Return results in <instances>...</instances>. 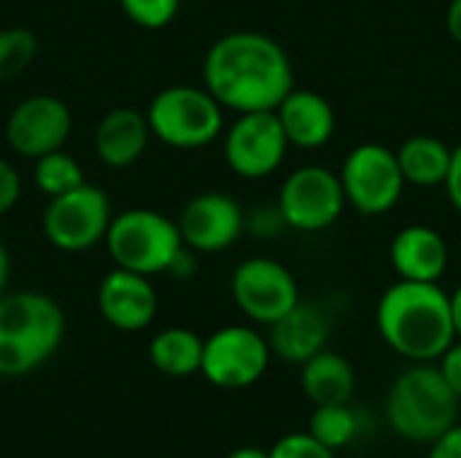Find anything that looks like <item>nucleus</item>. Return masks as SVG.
Segmentation results:
<instances>
[{
    "label": "nucleus",
    "mask_w": 461,
    "mask_h": 458,
    "mask_svg": "<svg viewBox=\"0 0 461 458\" xmlns=\"http://www.w3.org/2000/svg\"><path fill=\"white\" fill-rule=\"evenodd\" d=\"M205 89L230 111H276L294 89L292 59L265 32H227L203 59Z\"/></svg>",
    "instance_id": "nucleus-1"
},
{
    "label": "nucleus",
    "mask_w": 461,
    "mask_h": 458,
    "mask_svg": "<svg viewBox=\"0 0 461 458\" xmlns=\"http://www.w3.org/2000/svg\"><path fill=\"white\" fill-rule=\"evenodd\" d=\"M375 324L384 343L411 362H438L456 343L451 294L440 283L400 278L381 294Z\"/></svg>",
    "instance_id": "nucleus-2"
},
{
    "label": "nucleus",
    "mask_w": 461,
    "mask_h": 458,
    "mask_svg": "<svg viewBox=\"0 0 461 458\" xmlns=\"http://www.w3.org/2000/svg\"><path fill=\"white\" fill-rule=\"evenodd\" d=\"M65 340V310L41 292L0 294V375L19 378L46 364Z\"/></svg>",
    "instance_id": "nucleus-3"
},
{
    "label": "nucleus",
    "mask_w": 461,
    "mask_h": 458,
    "mask_svg": "<svg viewBox=\"0 0 461 458\" xmlns=\"http://www.w3.org/2000/svg\"><path fill=\"white\" fill-rule=\"evenodd\" d=\"M459 394L432 362H416V367L405 370L386 394L389 429L413 445L438 443L459 424Z\"/></svg>",
    "instance_id": "nucleus-4"
},
{
    "label": "nucleus",
    "mask_w": 461,
    "mask_h": 458,
    "mask_svg": "<svg viewBox=\"0 0 461 458\" xmlns=\"http://www.w3.org/2000/svg\"><path fill=\"white\" fill-rule=\"evenodd\" d=\"M105 248L116 267L151 278L167 273L170 262L184 248V238L178 224L165 213L132 208L111 219Z\"/></svg>",
    "instance_id": "nucleus-5"
},
{
    "label": "nucleus",
    "mask_w": 461,
    "mask_h": 458,
    "mask_svg": "<svg viewBox=\"0 0 461 458\" xmlns=\"http://www.w3.org/2000/svg\"><path fill=\"white\" fill-rule=\"evenodd\" d=\"M146 119L165 146L203 148L221 135L224 105L205 86L176 84L154 94Z\"/></svg>",
    "instance_id": "nucleus-6"
},
{
    "label": "nucleus",
    "mask_w": 461,
    "mask_h": 458,
    "mask_svg": "<svg viewBox=\"0 0 461 458\" xmlns=\"http://www.w3.org/2000/svg\"><path fill=\"white\" fill-rule=\"evenodd\" d=\"M346 202L362 216L389 213L405 192V175L397 151L381 143H362L348 151L340 167Z\"/></svg>",
    "instance_id": "nucleus-7"
},
{
    "label": "nucleus",
    "mask_w": 461,
    "mask_h": 458,
    "mask_svg": "<svg viewBox=\"0 0 461 458\" xmlns=\"http://www.w3.org/2000/svg\"><path fill=\"white\" fill-rule=\"evenodd\" d=\"M111 200L95 184H81L59 197H51L43 211V235L46 240L68 254L89 251L105 240L111 227Z\"/></svg>",
    "instance_id": "nucleus-8"
},
{
    "label": "nucleus",
    "mask_w": 461,
    "mask_h": 458,
    "mask_svg": "<svg viewBox=\"0 0 461 458\" xmlns=\"http://www.w3.org/2000/svg\"><path fill=\"white\" fill-rule=\"evenodd\" d=\"M276 202L286 219V227L297 232L330 229L348 205L340 173H332L321 165H305L289 173Z\"/></svg>",
    "instance_id": "nucleus-9"
},
{
    "label": "nucleus",
    "mask_w": 461,
    "mask_h": 458,
    "mask_svg": "<svg viewBox=\"0 0 461 458\" xmlns=\"http://www.w3.org/2000/svg\"><path fill=\"white\" fill-rule=\"evenodd\" d=\"M270 343L251 327H221L203 346L200 373L216 389L238 391L249 389L267 373Z\"/></svg>",
    "instance_id": "nucleus-10"
},
{
    "label": "nucleus",
    "mask_w": 461,
    "mask_h": 458,
    "mask_svg": "<svg viewBox=\"0 0 461 458\" xmlns=\"http://www.w3.org/2000/svg\"><path fill=\"white\" fill-rule=\"evenodd\" d=\"M232 300L254 324H276L300 302L292 270L270 256H251L232 273Z\"/></svg>",
    "instance_id": "nucleus-11"
},
{
    "label": "nucleus",
    "mask_w": 461,
    "mask_h": 458,
    "mask_svg": "<svg viewBox=\"0 0 461 458\" xmlns=\"http://www.w3.org/2000/svg\"><path fill=\"white\" fill-rule=\"evenodd\" d=\"M289 140L276 111L238 113L224 135V159L240 178L259 181L276 173L286 157Z\"/></svg>",
    "instance_id": "nucleus-12"
},
{
    "label": "nucleus",
    "mask_w": 461,
    "mask_h": 458,
    "mask_svg": "<svg viewBox=\"0 0 461 458\" xmlns=\"http://www.w3.org/2000/svg\"><path fill=\"white\" fill-rule=\"evenodd\" d=\"M73 130L70 108L54 94H32L22 100L5 119V140L14 154L38 159L59 151Z\"/></svg>",
    "instance_id": "nucleus-13"
},
{
    "label": "nucleus",
    "mask_w": 461,
    "mask_h": 458,
    "mask_svg": "<svg viewBox=\"0 0 461 458\" xmlns=\"http://www.w3.org/2000/svg\"><path fill=\"white\" fill-rule=\"evenodd\" d=\"M176 224L184 246L197 254H219L240 240L246 232V213L232 194L203 192L184 205Z\"/></svg>",
    "instance_id": "nucleus-14"
},
{
    "label": "nucleus",
    "mask_w": 461,
    "mask_h": 458,
    "mask_svg": "<svg viewBox=\"0 0 461 458\" xmlns=\"http://www.w3.org/2000/svg\"><path fill=\"white\" fill-rule=\"evenodd\" d=\"M97 310L113 329L140 332L157 319L159 297L149 275L116 267L97 286Z\"/></svg>",
    "instance_id": "nucleus-15"
},
{
    "label": "nucleus",
    "mask_w": 461,
    "mask_h": 458,
    "mask_svg": "<svg viewBox=\"0 0 461 458\" xmlns=\"http://www.w3.org/2000/svg\"><path fill=\"white\" fill-rule=\"evenodd\" d=\"M332 335L330 316L311 302H297L286 316H281L276 324H270V351L281 362L289 364H305L311 356L321 354L327 348V340Z\"/></svg>",
    "instance_id": "nucleus-16"
},
{
    "label": "nucleus",
    "mask_w": 461,
    "mask_h": 458,
    "mask_svg": "<svg viewBox=\"0 0 461 458\" xmlns=\"http://www.w3.org/2000/svg\"><path fill=\"white\" fill-rule=\"evenodd\" d=\"M389 262L402 281L438 283L448 270V243L438 229L427 224H411L394 235L389 246Z\"/></svg>",
    "instance_id": "nucleus-17"
},
{
    "label": "nucleus",
    "mask_w": 461,
    "mask_h": 458,
    "mask_svg": "<svg viewBox=\"0 0 461 458\" xmlns=\"http://www.w3.org/2000/svg\"><path fill=\"white\" fill-rule=\"evenodd\" d=\"M276 116L286 132L289 146L321 148L335 135V108L313 89H292L276 108Z\"/></svg>",
    "instance_id": "nucleus-18"
},
{
    "label": "nucleus",
    "mask_w": 461,
    "mask_h": 458,
    "mask_svg": "<svg viewBox=\"0 0 461 458\" xmlns=\"http://www.w3.org/2000/svg\"><path fill=\"white\" fill-rule=\"evenodd\" d=\"M151 138V127L146 113L135 108H113L108 111L95 130V151L108 167H130L135 165Z\"/></svg>",
    "instance_id": "nucleus-19"
},
{
    "label": "nucleus",
    "mask_w": 461,
    "mask_h": 458,
    "mask_svg": "<svg viewBox=\"0 0 461 458\" xmlns=\"http://www.w3.org/2000/svg\"><path fill=\"white\" fill-rule=\"evenodd\" d=\"M303 394L319 405H348L357 391V373L351 362L335 351H321L303 364L300 373Z\"/></svg>",
    "instance_id": "nucleus-20"
},
{
    "label": "nucleus",
    "mask_w": 461,
    "mask_h": 458,
    "mask_svg": "<svg viewBox=\"0 0 461 458\" xmlns=\"http://www.w3.org/2000/svg\"><path fill=\"white\" fill-rule=\"evenodd\" d=\"M454 148L435 135H413L397 148V162L402 167L405 184L432 189L443 186L451 170Z\"/></svg>",
    "instance_id": "nucleus-21"
},
{
    "label": "nucleus",
    "mask_w": 461,
    "mask_h": 458,
    "mask_svg": "<svg viewBox=\"0 0 461 458\" xmlns=\"http://www.w3.org/2000/svg\"><path fill=\"white\" fill-rule=\"evenodd\" d=\"M203 346L205 340L184 327H170L154 335L149 343V359L151 364L170 378H186L200 373L203 364Z\"/></svg>",
    "instance_id": "nucleus-22"
},
{
    "label": "nucleus",
    "mask_w": 461,
    "mask_h": 458,
    "mask_svg": "<svg viewBox=\"0 0 461 458\" xmlns=\"http://www.w3.org/2000/svg\"><path fill=\"white\" fill-rule=\"evenodd\" d=\"M308 432L332 448L335 454L346 445H351L359 435V418L351 410V405H319L311 416Z\"/></svg>",
    "instance_id": "nucleus-23"
},
{
    "label": "nucleus",
    "mask_w": 461,
    "mask_h": 458,
    "mask_svg": "<svg viewBox=\"0 0 461 458\" xmlns=\"http://www.w3.org/2000/svg\"><path fill=\"white\" fill-rule=\"evenodd\" d=\"M32 181L46 197H59V194H65V192L84 184V170L70 154H65L59 148V151L43 154V157L35 159Z\"/></svg>",
    "instance_id": "nucleus-24"
},
{
    "label": "nucleus",
    "mask_w": 461,
    "mask_h": 458,
    "mask_svg": "<svg viewBox=\"0 0 461 458\" xmlns=\"http://www.w3.org/2000/svg\"><path fill=\"white\" fill-rule=\"evenodd\" d=\"M38 54V38L24 27L0 30V84L22 76Z\"/></svg>",
    "instance_id": "nucleus-25"
},
{
    "label": "nucleus",
    "mask_w": 461,
    "mask_h": 458,
    "mask_svg": "<svg viewBox=\"0 0 461 458\" xmlns=\"http://www.w3.org/2000/svg\"><path fill=\"white\" fill-rule=\"evenodd\" d=\"M119 3L122 11L143 30L167 27L181 8V0H119Z\"/></svg>",
    "instance_id": "nucleus-26"
},
{
    "label": "nucleus",
    "mask_w": 461,
    "mask_h": 458,
    "mask_svg": "<svg viewBox=\"0 0 461 458\" xmlns=\"http://www.w3.org/2000/svg\"><path fill=\"white\" fill-rule=\"evenodd\" d=\"M270 458H338L332 448L319 443L311 432H294L281 437L273 448Z\"/></svg>",
    "instance_id": "nucleus-27"
},
{
    "label": "nucleus",
    "mask_w": 461,
    "mask_h": 458,
    "mask_svg": "<svg viewBox=\"0 0 461 458\" xmlns=\"http://www.w3.org/2000/svg\"><path fill=\"white\" fill-rule=\"evenodd\" d=\"M284 229H286V219H284L278 202L276 205H257L251 213H246V232H251L262 240L276 238Z\"/></svg>",
    "instance_id": "nucleus-28"
},
{
    "label": "nucleus",
    "mask_w": 461,
    "mask_h": 458,
    "mask_svg": "<svg viewBox=\"0 0 461 458\" xmlns=\"http://www.w3.org/2000/svg\"><path fill=\"white\" fill-rule=\"evenodd\" d=\"M19 194H22V178L16 167L5 157H0V216L19 202Z\"/></svg>",
    "instance_id": "nucleus-29"
},
{
    "label": "nucleus",
    "mask_w": 461,
    "mask_h": 458,
    "mask_svg": "<svg viewBox=\"0 0 461 458\" xmlns=\"http://www.w3.org/2000/svg\"><path fill=\"white\" fill-rule=\"evenodd\" d=\"M438 362H440L438 367H440L443 378L448 381V386L459 394L461 400V340H456Z\"/></svg>",
    "instance_id": "nucleus-30"
},
{
    "label": "nucleus",
    "mask_w": 461,
    "mask_h": 458,
    "mask_svg": "<svg viewBox=\"0 0 461 458\" xmlns=\"http://www.w3.org/2000/svg\"><path fill=\"white\" fill-rule=\"evenodd\" d=\"M427 458H461V424L446 432L438 443H432Z\"/></svg>",
    "instance_id": "nucleus-31"
},
{
    "label": "nucleus",
    "mask_w": 461,
    "mask_h": 458,
    "mask_svg": "<svg viewBox=\"0 0 461 458\" xmlns=\"http://www.w3.org/2000/svg\"><path fill=\"white\" fill-rule=\"evenodd\" d=\"M194 254H197V251H192L189 246H184V248L176 254V259L170 262L167 275H170V278H176V281H186V278H192V275L197 273V259H194Z\"/></svg>",
    "instance_id": "nucleus-32"
},
{
    "label": "nucleus",
    "mask_w": 461,
    "mask_h": 458,
    "mask_svg": "<svg viewBox=\"0 0 461 458\" xmlns=\"http://www.w3.org/2000/svg\"><path fill=\"white\" fill-rule=\"evenodd\" d=\"M446 192H448V200L451 205L461 213V143L454 148V159H451V170H448V178H446Z\"/></svg>",
    "instance_id": "nucleus-33"
},
{
    "label": "nucleus",
    "mask_w": 461,
    "mask_h": 458,
    "mask_svg": "<svg viewBox=\"0 0 461 458\" xmlns=\"http://www.w3.org/2000/svg\"><path fill=\"white\" fill-rule=\"evenodd\" d=\"M446 27H448V35L461 46V0H451L448 13H446Z\"/></svg>",
    "instance_id": "nucleus-34"
},
{
    "label": "nucleus",
    "mask_w": 461,
    "mask_h": 458,
    "mask_svg": "<svg viewBox=\"0 0 461 458\" xmlns=\"http://www.w3.org/2000/svg\"><path fill=\"white\" fill-rule=\"evenodd\" d=\"M8 275H11V259H8V251H5V246L0 240V294H5Z\"/></svg>",
    "instance_id": "nucleus-35"
},
{
    "label": "nucleus",
    "mask_w": 461,
    "mask_h": 458,
    "mask_svg": "<svg viewBox=\"0 0 461 458\" xmlns=\"http://www.w3.org/2000/svg\"><path fill=\"white\" fill-rule=\"evenodd\" d=\"M227 458H270V451H262L257 445H243V448L232 451Z\"/></svg>",
    "instance_id": "nucleus-36"
},
{
    "label": "nucleus",
    "mask_w": 461,
    "mask_h": 458,
    "mask_svg": "<svg viewBox=\"0 0 461 458\" xmlns=\"http://www.w3.org/2000/svg\"><path fill=\"white\" fill-rule=\"evenodd\" d=\"M451 308H454V327H456V340H461V286L451 294Z\"/></svg>",
    "instance_id": "nucleus-37"
}]
</instances>
